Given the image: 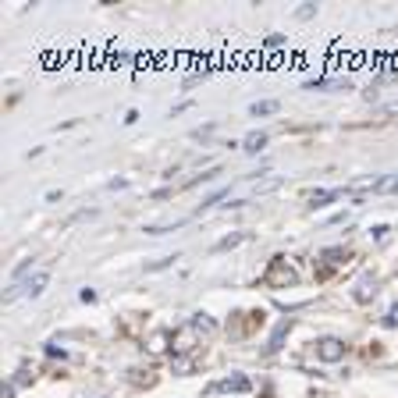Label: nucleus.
Instances as JSON below:
<instances>
[{"instance_id":"2eb2a0df","label":"nucleus","mask_w":398,"mask_h":398,"mask_svg":"<svg viewBox=\"0 0 398 398\" xmlns=\"http://www.w3.org/2000/svg\"><path fill=\"white\" fill-rule=\"evenodd\" d=\"M217 175H220V167H210V171H203V175H199V178H192V182H189L185 189H196V185H203V182H213Z\"/></svg>"},{"instance_id":"6ab92c4d","label":"nucleus","mask_w":398,"mask_h":398,"mask_svg":"<svg viewBox=\"0 0 398 398\" xmlns=\"http://www.w3.org/2000/svg\"><path fill=\"white\" fill-rule=\"evenodd\" d=\"M384 327H398V303L384 313Z\"/></svg>"},{"instance_id":"f8f14e48","label":"nucleus","mask_w":398,"mask_h":398,"mask_svg":"<svg viewBox=\"0 0 398 398\" xmlns=\"http://www.w3.org/2000/svg\"><path fill=\"white\" fill-rule=\"evenodd\" d=\"M349 89V82H334V79H310L306 82V89Z\"/></svg>"},{"instance_id":"9b49d317","label":"nucleus","mask_w":398,"mask_h":398,"mask_svg":"<svg viewBox=\"0 0 398 398\" xmlns=\"http://www.w3.org/2000/svg\"><path fill=\"white\" fill-rule=\"evenodd\" d=\"M341 196V189H324V192H313V199H310V206L317 210V206H327L331 199H338Z\"/></svg>"},{"instance_id":"ddd939ff","label":"nucleus","mask_w":398,"mask_h":398,"mask_svg":"<svg viewBox=\"0 0 398 398\" xmlns=\"http://www.w3.org/2000/svg\"><path fill=\"white\" fill-rule=\"evenodd\" d=\"M171 370H175L178 377H189V373H192V359H189V356H175V363H171Z\"/></svg>"},{"instance_id":"7ed1b4c3","label":"nucleus","mask_w":398,"mask_h":398,"mask_svg":"<svg viewBox=\"0 0 398 398\" xmlns=\"http://www.w3.org/2000/svg\"><path fill=\"white\" fill-rule=\"evenodd\" d=\"M317 359L320 363H341L345 359V341L341 338H320L317 341Z\"/></svg>"},{"instance_id":"1a4fd4ad","label":"nucleus","mask_w":398,"mask_h":398,"mask_svg":"<svg viewBox=\"0 0 398 398\" xmlns=\"http://www.w3.org/2000/svg\"><path fill=\"white\" fill-rule=\"evenodd\" d=\"M263 146H267V132H249V135L242 139V150H246V153H260Z\"/></svg>"},{"instance_id":"4be33fe9","label":"nucleus","mask_w":398,"mask_h":398,"mask_svg":"<svg viewBox=\"0 0 398 398\" xmlns=\"http://www.w3.org/2000/svg\"><path fill=\"white\" fill-rule=\"evenodd\" d=\"M46 356H53V359H57V356H61V359H65L68 352H65V349H57V345H46Z\"/></svg>"},{"instance_id":"9d476101","label":"nucleus","mask_w":398,"mask_h":398,"mask_svg":"<svg viewBox=\"0 0 398 398\" xmlns=\"http://www.w3.org/2000/svg\"><path fill=\"white\" fill-rule=\"evenodd\" d=\"M249 114H253V118H267V114H277V100H260V103L249 107Z\"/></svg>"},{"instance_id":"39448f33","label":"nucleus","mask_w":398,"mask_h":398,"mask_svg":"<svg viewBox=\"0 0 398 398\" xmlns=\"http://www.w3.org/2000/svg\"><path fill=\"white\" fill-rule=\"evenodd\" d=\"M292 327H296V320H292V317H284V320L277 324V331L270 334V341H267V349H263V352H267V356H274V352L281 349V341H284V334H288Z\"/></svg>"},{"instance_id":"412c9836","label":"nucleus","mask_w":398,"mask_h":398,"mask_svg":"<svg viewBox=\"0 0 398 398\" xmlns=\"http://www.w3.org/2000/svg\"><path fill=\"white\" fill-rule=\"evenodd\" d=\"M380 192H398V175H394V178H387V182H384V189H380Z\"/></svg>"},{"instance_id":"6e6552de","label":"nucleus","mask_w":398,"mask_h":398,"mask_svg":"<svg viewBox=\"0 0 398 398\" xmlns=\"http://www.w3.org/2000/svg\"><path fill=\"white\" fill-rule=\"evenodd\" d=\"M213 391H249V380L242 373H235V377H224L220 384H213Z\"/></svg>"},{"instance_id":"dca6fc26","label":"nucleus","mask_w":398,"mask_h":398,"mask_svg":"<svg viewBox=\"0 0 398 398\" xmlns=\"http://www.w3.org/2000/svg\"><path fill=\"white\" fill-rule=\"evenodd\" d=\"M281 185V178H270V182H253V196H263V192H274Z\"/></svg>"},{"instance_id":"aec40b11","label":"nucleus","mask_w":398,"mask_h":398,"mask_svg":"<svg viewBox=\"0 0 398 398\" xmlns=\"http://www.w3.org/2000/svg\"><path fill=\"white\" fill-rule=\"evenodd\" d=\"M171 263H175V256H164V260H157V263H150L146 270H164V267H171Z\"/></svg>"},{"instance_id":"a878e982","label":"nucleus","mask_w":398,"mask_h":398,"mask_svg":"<svg viewBox=\"0 0 398 398\" xmlns=\"http://www.w3.org/2000/svg\"><path fill=\"white\" fill-rule=\"evenodd\" d=\"M384 114H398V103H391V107H384Z\"/></svg>"},{"instance_id":"f257e3e1","label":"nucleus","mask_w":398,"mask_h":398,"mask_svg":"<svg viewBox=\"0 0 398 398\" xmlns=\"http://www.w3.org/2000/svg\"><path fill=\"white\" fill-rule=\"evenodd\" d=\"M196 345H199V327L192 320L182 324L178 331H171V352H175V356H192Z\"/></svg>"},{"instance_id":"5701e85b","label":"nucleus","mask_w":398,"mask_h":398,"mask_svg":"<svg viewBox=\"0 0 398 398\" xmlns=\"http://www.w3.org/2000/svg\"><path fill=\"white\" fill-rule=\"evenodd\" d=\"M79 299H82V303H96V292H93V288H82V296H79Z\"/></svg>"},{"instance_id":"423d86ee","label":"nucleus","mask_w":398,"mask_h":398,"mask_svg":"<svg viewBox=\"0 0 398 398\" xmlns=\"http://www.w3.org/2000/svg\"><path fill=\"white\" fill-rule=\"evenodd\" d=\"M46 284H50V274H46V270H39V274H32V277L22 284V292H25L29 299H36V296H43Z\"/></svg>"},{"instance_id":"0eeeda50","label":"nucleus","mask_w":398,"mask_h":398,"mask_svg":"<svg viewBox=\"0 0 398 398\" xmlns=\"http://www.w3.org/2000/svg\"><path fill=\"white\" fill-rule=\"evenodd\" d=\"M373 296H377V281H373V274H363L359 288H356V303H370Z\"/></svg>"},{"instance_id":"f3484780","label":"nucleus","mask_w":398,"mask_h":398,"mask_svg":"<svg viewBox=\"0 0 398 398\" xmlns=\"http://www.w3.org/2000/svg\"><path fill=\"white\" fill-rule=\"evenodd\" d=\"M192 324H196V327H199V331H206V334H210V331H213V320H210V317H206V313H196V317H192Z\"/></svg>"},{"instance_id":"a211bd4d","label":"nucleus","mask_w":398,"mask_h":398,"mask_svg":"<svg viewBox=\"0 0 398 398\" xmlns=\"http://www.w3.org/2000/svg\"><path fill=\"white\" fill-rule=\"evenodd\" d=\"M284 43H288V39H284L281 32H274V36H267V39H263V46H270V50H277V46H284Z\"/></svg>"},{"instance_id":"393cba45","label":"nucleus","mask_w":398,"mask_h":398,"mask_svg":"<svg viewBox=\"0 0 398 398\" xmlns=\"http://www.w3.org/2000/svg\"><path fill=\"white\" fill-rule=\"evenodd\" d=\"M0 398H15V384H4V391H0Z\"/></svg>"},{"instance_id":"b1692460","label":"nucleus","mask_w":398,"mask_h":398,"mask_svg":"<svg viewBox=\"0 0 398 398\" xmlns=\"http://www.w3.org/2000/svg\"><path fill=\"white\" fill-rule=\"evenodd\" d=\"M313 11H317V8H313V4H306V8H299V18H313Z\"/></svg>"},{"instance_id":"4468645a","label":"nucleus","mask_w":398,"mask_h":398,"mask_svg":"<svg viewBox=\"0 0 398 398\" xmlns=\"http://www.w3.org/2000/svg\"><path fill=\"white\" fill-rule=\"evenodd\" d=\"M246 242V232H235V235H224L220 242H217V249H235V246H242Z\"/></svg>"},{"instance_id":"f03ea898","label":"nucleus","mask_w":398,"mask_h":398,"mask_svg":"<svg viewBox=\"0 0 398 398\" xmlns=\"http://www.w3.org/2000/svg\"><path fill=\"white\" fill-rule=\"evenodd\" d=\"M263 281L270 284V288H292V284L299 281V274H296V267H288V260H284V256H274Z\"/></svg>"},{"instance_id":"20e7f679","label":"nucleus","mask_w":398,"mask_h":398,"mask_svg":"<svg viewBox=\"0 0 398 398\" xmlns=\"http://www.w3.org/2000/svg\"><path fill=\"white\" fill-rule=\"evenodd\" d=\"M146 349H150V356L171 352V331H153V334L146 338Z\"/></svg>"}]
</instances>
